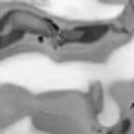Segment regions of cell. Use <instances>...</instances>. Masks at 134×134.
I'll return each mask as SVG.
<instances>
[{
    "label": "cell",
    "instance_id": "2",
    "mask_svg": "<svg viewBox=\"0 0 134 134\" xmlns=\"http://www.w3.org/2000/svg\"><path fill=\"white\" fill-rule=\"evenodd\" d=\"M132 110H134V105H132Z\"/></svg>",
    "mask_w": 134,
    "mask_h": 134
},
{
    "label": "cell",
    "instance_id": "1",
    "mask_svg": "<svg viewBox=\"0 0 134 134\" xmlns=\"http://www.w3.org/2000/svg\"><path fill=\"white\" fill-rule=\"evenodd\" d=\"M130 127H132V121H130V119H123V121L118 123L114 129H110L108 134H129V132H130Z\"/></svg>",
    "mask_w": 134,
    "mask_h": 134
}]
</instances>
